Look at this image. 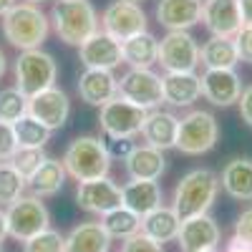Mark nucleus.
I'll return each mask as SVG.
<instances>
[{"label":"nucleus","instance_id":"f257e3e1","mask_svg":"<svg viewBox=\"0 0 252 252\" xmlns=\"http://www.w3.org/2000/svg\"><path fill=\"white\" fill-rule=\"evenodd\" d=\"M0 28L10 46L20 51L40 48V43L48 35V18L33 3H15L8 13L0 15Z\"/></svg>","mask_w":252,"mask_h":252},{"label":"nucleus","instance_id":"f03ea898","mask_svg":"<svg viewBox=\"0 0 252 252\" xmlns=\"http://www.w3.org/2000/svg\"><path fill=\"white\" fill-rule=\"evenodd\" d=\"M217 192H220V177L212 169H192L179 179L174 189L172 209L179 220L207 215V209L217 199Z\"/></svg>","mask_w":252,"mask_h":252},{"label":"nucleus","instance_id":"7ed1b4c3","mask_svg":"<svg viewBox=\"0 0 252 252\" xmlns=\"http://www.w3.org/2000/svg\"><path fill=\"white\" fill-rule=\"evenodd\" d=\"M53 28L66 46H81L98 31V18L89 0H56L51 10Z\"/></svg>","mask_w":252,"mask_h":252},{"label":"nucleus","instance_id":"20e7f679","mask_svg":"<svg viewBox=\"0 0 252 252\" xmlns=\"http://www.w3.org/2000/svg\"><path fill=\"white\" fill-rule=\"evenodd\" d=\"M63 166H66V174H71L76 182H91L109 177L111 157L101 139L78 136L68 144L66 154H63Z\"/></svg>","mask_w":252,"mask_h":252},{"label":"nucleus","instance_id":"39448f33","mask_svg":"<svg viewBox=\"0 0 252 252\" xmlns=\"http://www.w3.org/2000/svg\"><path fill=\"white\" fill-rule=\"evenodd\" d=\"M56 76H58V66L53 56L40 48L23 51L15 61V89L28 98L56 86Z\"/></svg>","mask_w":252,"mask_h":252},{"label":"nucleus","instance_id":"423d86ee","mask_svg":"<svg viewBox=\"0 0 252 252\" xmlns=\"http://www.w3.org/2000/svg\"><path fill=\"white\" fill-rule=\"evenodd\" d=\"M5 220H8V237H13L18 242H26V240L35 237L38 232L48 229L51 215H48L46 204L40 202V197H35V194L26 197L23 194L13 204H8Z\"/></svg>","mask_w":252,"mask_h":252},{"label":"nucleus","instance_id":"0eeeda50","mask_svg":"<svg viewBox=\"0 0 252 252\" xmlns=\"http://www.w3.org/2000/svg\"><path fill=\"white\" fill-rule=\"evenodd\" d=\"M217 136H220V126L212 114L189 111L184 119H179L177 149L182 154H204L217 144Z\"/></svg>","mask_w":252,"mask_h":252},{"label":"nucleus","instance_id":"6e6552de","mask_svg":"<svg viewBox=\"0 0 252 252\" xmlns=\"http://www.w3.org/2000/svg\"><path fill=\"white\" fill-rule=\"evenodd\" d=\"M157 63L166 73H187L199 66V46L187 31H169L159 40Z\"/></svg>","mask_w":252,"mask_h":252},{"label":"nucleus","instance_id":"1a4fd4ad","mask_svg":"<svg viewBox=\"0 0 252 252\" xmlns=\"http://www.w3.org/2000/svg\"><path fill=\"white\" fill-rule=\"evenodd\" d=\"M119 96L146 111H154L164 103L161 76H157L152 68H129L119 81Z\"/></svg>","mask_w":252,"mask_h":252},{"label":"nucleus","instance_id":"9d476101","mask_svg":"<svg viewBox=\"0 0 252 252\" xmlns=\"http://www.w3.org/2000/svg\"><path fill=\"white\" fill-rule=\"evenodd\" d=\"M146 109L136 106V103L126 101L121 96H114L101 106L98 124L106 131V136H134L141 131V126L146 121Z\"/></svg>","mask_w":252,"mask_h":252},{"label":"nucleus","instance_id":"9b49d317","mask_svg":"<svg viewBox=\"0 0 252 252\" xmlns=\"http://www.w3.org/2000/svg\"><path fill=\"white\" fill-rule=\"evenodd\" d=\"M101 26H103V33H109L111 38L126 40L146 31V15L134 0H116V3H111L103 10Z\"/></svg>","mask_w":252,"mask_h":252},{"label":"nucleus","instance_id":"f8f14e48","mask_svg":"<svg viewBox=\"0 0 252 252\" xmlns=\"http://www.w3.org/2000/svg\"><path fill=\"white\" fill-rule=\"evenodd\" d=\"M76 202L81 209H86L91 215H106L111 209L121 207V187L116 182H111L109 177L78 182Z\"/></svg>","mask_w":252,"mask_h":252},{"label":"nucleus","instance_id":"ddd939ff","mask_svg":"<svg viewBox=\"0 0 252 252\" xmlns=\"http://www.w3.org/2000/svg\"><path fill=\"white\" fill-rule=\"evenodd\" d=\"M78 56H81V63L86 68H101V71H114L116 66L124 63L121 40L111 38L103 31H96L86 43H81Z\"/></svg>","mask_w":252,"mask_h":252},{"label":"nucleus","instance_id":"4468645a","mask_svg":"<svg viewBox=\"0 0 252 252\" xmlns=\"http://www.w3.org/2000/svg\"><path fill=\"white\" fill-rule=\"evenodd\" d=\"M202 20L207 31L217 38H235L240 28L245 26L240 0H204Z\"/></svg>","mask_w":252,"mask_h":252},{"label":"nucleus","instance_id":"2eb2a0df","mask_svg":"<svg viewBox=\"0 0 252 252\" xmlns=\"http://www.w3.org/2000/svg\"><path fill=\"white\" fill-rule=\"evenodd\" d=\"M28 114L33 119H38L46 129L56 131L66 124V119L71 114V101L61 89L51 86L46 91H40L38 96L28 98Z\"/></svg>","mask_w":252,"mask_h":252},{"label":"nucleus","instance_id":"dca6fc26","mask_svg":"<svg viewBox=\"0 0 252 252\" xmlns=\"http://www.w3.org/2000/svg\"><path fill=\"white\" fill-rule=\"evenodd\" d=\"M182 252H202V250H215L220 242V227L209 215H197L182 220L179 235H177Z\"/></svg>","mask_w":252,"mask_h":252},{"label":"nucleus","instance_id":"f3484780","mask_svg":"<svg viewBox=\"0 0 252 252\" xmlns=\"http://www.w3.org/2000/svg\"><path fill=\"white\" fill-rule=\"evenodd\" d=\"M202 96L215 103V106H232V103L240 101L242 94V81L235 73V68H222V71H204L202 76Z\"/></svg>","mask_w":252,"mask_h":252},{"label":"nucleus","instance_id":"a211bd4d","mask_svg":"<svg viewBox=\"0 0 252 252\" xmlns=\"http://www.w3.org/2000/svg\"><path fill=\"white\" fill-rule=\"evenodd\" d=\"M202 0H159L157 20L166 31H189L202 23Z\"/></svg>","mask_w":252,"mask_h":252},{"label":"nucleus","instance_id":"6ab92c4d","mask_svg":"<svg viewBox=\"0 0 252 252\" xmlns=\"http://www.w3.org/2000/svg\"><path fill=\"white\" fill-rule=\"evenodd\" d=\"M78 96L91 106H103L106 101L119 96V78H114L111 71L86 68L78 78Z\"/></svg>","mask_w":252,"mask_h":252},{"label":"nucleus","instance_id":"aec40b11","mask_svg":"<svg viewBox=\"0 0 252 252\" xmlns=\"http://www.w3.org/2000/svg\"><path fill=\"white\" fill-rule=\"evenodd\" d=\"M121 204L131 209L134 215L144 217L161 207V189L152 179H131L129 184L121 187Z\"/></svg>","mask_w":252,"mask_h":252},{"label":"nucleus","instance_id":"412c9836","mask_svg":"<svg viewBox=\"0 0 252 252\" xmlns=\"http://www.w3.org/2000/svg\"><path fill=\"white\" fill-rule=\"evenodd\" d=\"M164 101L172 106H192L202 96V78L194 71L187 73H164L161 76Z\"/></svg>","mask_w":252,"mask_h":252},{"label":"nucleus","instance_id":"4be33fe9","mask_svg":"<svg viewBox=\"0 0 252 252\" xmlns=\"http://www.w3.org/2000/svg\"><path fill=\"white\" fill-rule=\"evenodd\" d=\"M177 131H179V119L169 111H157V109L146 114V121L141 126L146 144L161 152L177 146Z\"/></svg>","mask_w":252,"mask_h":252},{"label":"nucleus","instance_id":"5701e85b","mask_svg":"<svg viewBox=\"0 0 252 252\" xmlns=\"http://www.w3.org/2000/svg\"><path fill=\"white\" fill-rule=\"evenodd\" d=\"M111 237L101 222H83L73 227L68 237L63 240V252H109Z\"/></svg>","mask_w":252,"mask_h":252},{"label":"nucleus","instance_id":"b1692460","mask_svg":"<svg viewBox=\"0 0 252 252\" xmlns=\"http://www.w3.org/2000/svg\"><path fill=\"white\" fill-rule=\"evenodd\" d=\"M121 56H124V63H129L131 68H152L159 56V40L149 31L136 33L131 38L121 40Z\"/></svg>","mask_w":252,"mask_h":252},{"label":"nucleus","instance_id":"393cba45","mask_svg":"<svg viewBox=\"0 0 252 252\" xmlns=\"http://www.w3.org/2000/svg\"><path fill=\"white\" fill-rule=\"evenodd\" d=\"M179 224H182V220L177 217V212L172 207H157L154 212L141 217V232L146 237H152L154 242L164 245V242L177 240Z\"/></svg>","mask_w":252,"mask_h":252},{"label":"nucleus","instance_id":"a878e982","mask_svg":"<svg viewBox=\"0 0 252 252\" xmlns=\"http://www.w3.org/2000/svg\"><path fill=\"white\" fill-rule=\"evenodd\" d=\"M222 189L240 202L252 199V159H232L222 169Z\"/></svg>","mask_w":252,"mask_h":252},{"label":"nucleus","instance_id":"bb28decb","mask_svg":"<svg viewBox=\"0 0 252 252\" xmlns=\"http://www.w3.org/2000/svg\"><path fill=\"white\" fill-rule=\"evenodd\" d=\"M164 154L161 149H154V146H136V149L129 154L126 159V174L131 179H152L157 182L164 172Z\"/></svg>","mask_w":252,"mask_h":252},{"label":"nucleus","instance_id":"cd10ccee","mask_svg":"<svg viewBox=\"0 0 252 252\" xmlns=\"http://www.w3.org/2000/svg\"><path fill=\"white\" fill-rule=\"evenodd\" d=\"M199 63L209 71H222V68H235L240 63L237 46L232 38H217L212 35L207 43L199 48Z\"/></svg>","mask_w":252,"mask_h":252},{"label":"nucleus","instance_id":"c85d7f7f","mask_svg":"<svg viewBox=\"0 0 252 252\" xmlns=\"http://www.w3.org/2000/svg\"><path fill=\"white\" fill-rule=\"evenodd\" d=\"M63 182H66V166H63V161L48 157L35 169V174L26 182V187L35 197H53L56 192H61Z\"/></svg>","mask_w":252,"mask_h":252},{"label":"nucleus","instance_id":"c756f323","mask_svg":"<svg viewBox=\"0 0 252 252\" xmlns=\"http://www.w3.org/2000/svg\"><path fill=\"white\" fill-rule=\"evenodd\" d=\"M101 227L106 229V235L114 240H129L131 235L141 232V217L134 215L131 209H126L124 204L111 209V212L101 215Z\"/></svg>","mask_w":252,"mask_h":252},{"label":"nucleus","instance_id":"7c9ffc66","mask_svg":"<svg viewBox=\"0 0 252 252\" xmlns=\"http://www.w3.org/2000/svg\"><path fill=\"white\" fill-rule=\"evenodd\" d=\"M13 131H15L18 146H35V149H43L46 141L51 139V129H46V126L38 119H33L31 114L20 116L13 124Z\"/></svg>","mask_w":252,"mask_h":252},{"label":"nucleus","instance_id":"2f4dec72","mask_svg":"<svg viewBox=\"0 0 252 252\" xmlns=\"http://www.w3.org/2000/svg\"><path fill=\"white\" fill-rule=\"evenodd\" d=\"M26 192V179L10 161H0V204H13Z\"/></svg>","mask_w":252,"mask_h":252},{"label":"nucleus","instance_id":"473e14b6","mask_svg":"<svg viewBox=\"0 0 252 252\" xmlns=\"http://www.w3.org/2000/svg\"><path fill=\"white\" fill-rule=\"evenodd\" d=\"M28 114V96H23L15 86L0 91V121L15 124L20 116Z\"/></svg>","mask_w":252,"mask_h":252},{"label":"nucleus","instance_id":"72a5a7b5","mask_svg":"<svg viewBox=\"0 0 252 252\" xmlns=\"http://www.w3.org/2000/svg\"><path fill=\"white\" fill-rule=\"evenodd\" d=\"M46 159H48V157L43 154V149H35V146H18L15 154H13L8 161L20 172V177L28 182V179L35 174V169H38V166L43 164Z\"/></svg>","mask_w":252,"mask_h":252},{"label":"nucleus","instance_id":"f704fd0d","mask_svg":"<svg viewBox=\"0 0 252 252\" xmlns=\"http://www.w3.org/2000/svg\"><path fill=\"white\" fill-rule=\"evenodd\" d=\"M63 240L61 232H56V229H43V232H38L35 237L26 240L23 242V252H63Z\"/></svg>","mask_w":252,"mask_h":252},{"label":"nucleus","instance_id":"c9c22d12","mask_svg":"<svg viewBox=\"0 0 252 252\" xmlns=\"http://www.w3.org/2000/svg\"><path fill=\"white\" fill-rule=\"evenodd\" d=\"M103 146H106V152H109L111 159H121V161H126L129 154L136 149V144L131 141V136H109L106 141H103Z\"/></svg>","mask_w":252,"mask_h":252},{"label":"nucleus","instance_id":"e433bc0d","mask_svg":"<svg viewBox=\"0 0 252 252\" xmlns=\"http://www.w3.org/2000/svg\"><path fill=\"white\" fill-rule=\"evenodd\" d=\"M121 252H164V247L159 242H154L152 237H146L144 232H136L129 240H124Z\"/></svg>","mask_w":252,"mask_h":252},{"label":"nucleus","instance_id":"4c0bfd02","mask_svg":"<svg viewBox=\"0 0 252 252\" xmlns=\"http://www.w3.org/2000/svg\"><path fill=\"white\" fill-rule=\"evenodd\" d=\"M18 149V141H15V131H13V124L0 121V161H8Z\"/></svg>","mask_w":252,"mask_h":252},{"label":"nucleus","instance_id":"58836bf2","mask_svg":"<svg viewBox=\"0 0 252 252\" xmlns=\"http://www.w3.org/2000/svg\"><path fill=\"white\" fill-rule=\"evenodd\" d=\"M237 46V56L245 63H252V26H242L240 33L232 38Z\"/></svg>","mask_w":252,"mask_h":252},{"label":"nucleus","instance_id":"ea45409f","mask_svg":"<svg viewBox=\"0 0 252 252\" xmlns=\"http://www.w3.org/2000/svg\"><path fill=\"white\" fill-rule=\"evenodd\" d=\"M235 237L252 247V207L245 209V212L237 217V222H235Z\"/></svg>","mask_w":252,"mask_h":252},{"label":"nucleus","instance_id":"a19ab883","mask_svg":"<svg viewBox=\"0 0 252 252\" xmlns=\"http://www.w3.org/2000/svg\"><path fill=\"white\" fill-rule=\"evenodd\" d=\"M237 103H240V116H242V121H247V124L252 126V86L242 89Z\"/></svg>","mask_w":252,"mask_h":252},{"label":"nucleus","instance_id":"79ce46f5","mask_svg":"<svg viewBox=\"0 0 252 252\" xmlns=\"http://www.w3.org/2000/svg\"><path fill=\"white\" fill-rule=\"evenodd\" d=\"M224 252H252V247L250 245H245L242 240H237V237H232L227 242V247H224Z\"/></svg>","mask_w":252,"mask_h":252},{"label":"nucleus","instance_id":"37998d69","mask_svg":"<svg viewBox=\"0 0 252 252\" xmlns=\"http://www.w3.org/2000/svg\"><path fill=\"white\" fill-rule=\"evenodd\" d=\"M240 10H242V23L252 26V0H240Z\"/></svg>","mask_w":252,"mask_h":252},{"label":"nucleus","instance_id":"c03bdc74","mask_svg":"<svg viewBox=\"0 0 252 252\" xmlns=\"http://www.w3.org/2000/svg\"><path fill=\"white\" fill-rule=\"evenodd\" d=\"M5 237H8V220H5V212L0 209V245H3Z\"/></svg>","mask_w":252,"mask_h":252},{"label":"nucleus","instance_id":"a18cd8bd","mask_svg":"<svg viewBox=\"0 0 252 252\" xmlns=\"http://www.w3.org/2000/svg\"><path fill=\"white\" fill-rule=\"evenodd\" d=\"M13 5H15V0H0V15H3V13H8Z\"/></svg>","mask_w":252,"mask_h":252},{"label":"nucleus","instance_id":"49530a36","mask_svg":"<svg viewBox=\"0 0 252 252\" xmlns=\"http://www.w3.org/2000/svg\"><path fill=\"white\" fill-rule=\"evenodd\" d=\"M3 76H5V53L0 51V78H3Z\"/></svg>","mask_w":252,"mask_h":252},{"label":"nucleus","instance_id":"de8ad7c7","mask_svg":"<svg viewBox=\"0 0 252 252\" xmlns=\"http://www.w3.org/2000/svg\"><path fill=\"white\" fill-rule=\"evenodd\" d=\"M26 3H33V5H38V3H43V0H26Z\"/></svg>","mask_w":252,"mask_h":252},{"label":"nucleus","instance_id":"09e8293b","mask_svg":"<svg viewBox=\"0 0 252 252\" xmlns=\"http://www.w3.org/2000/svg\"><path fill=\"white\" fill-rule=\"evenodd\" d=\"M202 252H217V250H202Z\"/></svg>","mask_w":252,"mask_h":252},{"label":"nucleus","instance_id":"8fccbe9b","mask_svg":"<svg viewBox=\"0 0 252 252\" xmlns=\"http://www.w3.org/2000/svg\"><path fill=\"white\" fill-rule=\"evenodd\" d=\"M0 252H5V250H3V245H0Z\"/></svg>","mask_w":252,"mask_h":252},{"label":"nucleus","instance_id":"3c124183","mask_svg":"<svg viewBox=\"0 0 252 252\" xmlns=\"http://www.w3.org/2000/svg\"><path fill=\"white\" fill-rule=\"evenodd\" d=\"M134 3H136V0H134Z\"/></svg>","mask_w":252,"mask_h":252}]
</instances>
